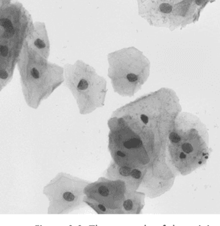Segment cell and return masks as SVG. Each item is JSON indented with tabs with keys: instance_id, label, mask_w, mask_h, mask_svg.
<instances>
[{
	"instance_id": "6da1fadb",
	"label": "cell",
	"mask_w": 220,
	"mask_h": 226,
	"mask_svg": "<svg viewBox=\"0 0 220 226\" xmlns=\"http://www.w3.org/2000/svg\"><path fill=\"white\" fill-rule=\"evenodd\" d=\"M0 22H1V26L4 27V28L6 30L4 36L10 37L15 33V30H14V28L12 26V23L9 19H1L0 20Z\"/></svg>"
},
{
	"instance_id": "7402d4cb",
	"label": "cell",
	"mask_w": 220,
	"mask_h": 226,
	"mask_svg": "<svg viewBox=\"0 0 220 226\" xmlns=\"http://www.w3.org/2000/svg\"><path fill=\"white\" fill-rule=\"evenodd\" d=\"M179 157L181 159H184V158H186V155H185L184 153H181L180 155H179Z\"/></svg>"
},
{
	"instance_id": "7a4b0ae2",
	"label": "cell",
	"mask_w": 220,
	"mask_h": 226,
	"mask_svg": "<svg viewBox=\"0 0 220 226\" xmlns=\"http://www.w3.org/2000/svg\"><path fill=\"white\" fill-rule=\"evenodd\" d=\"M160 10L164 13H170L172 11V6L167 3H163L160 6Z\"/></svg>"
},
{
	"instance_id": "ac0fdd59",
	"label": "cell",
	"mask_w": 220,
	"mask_h": 226,
	"mask_svg": "<svg viewBox=\"0 0 220 226\" xmlns=\"http://www.w3.org/2000/svg\"><path fill=\"white\" fill-rule=\"evenodd\" d=\"M124 146H125V147H126V148H127V149H131V148H132L131 142L130 140L125 142L124 143Z\"/></svg>"
},
{
	"instance_id": "8fae6325",
	"label": "cell",
	"mask_w": 220,
	"mask_h": 226,
	"mask_svg": "<svg viewBox=\"0 0 220 226\" xmlns=\"http://www.w3.org/2000/svg\"><path fill=\"white\" fill-rule=\"evenodd\" d=\"M0 54L2 57H6L8 54V48L7 46H1L0 47Z\"/></svg>"
},
{
	"instance_id": "52a82bcc",
	"label": "cell",
	"mask_w": 220,
	"mask_h": 226,
	"mask_svg": "<svg viewBox=\"0 0 220 226\" xmlns=\"http://www.w3.org/2000/svg\"><path fill=\"white\" fill-rule=\"evenodd\" d=\"M119 171H120V173L122 175H123V176H128L131 173V169L129 167H127V166L121 167L120 168V170H119Z\"/></svg>"
},
{
	"instance_id": "4fadbf2b",
	"label": "cell",
	"mask_w": 220,
	"mask_h": 226,
	"mask_svg": "<svg viewBox=\"0 0 220 226\" xmlns=\"http://www.w3.org/2000/svg\"><path fill=\"white\" fill-rule=\"evenodd\" d=\"M127 78L129 82H135L138 80V76L134 74H129Z\"/></svg>"
},
{
	"instance_id": "d6986e66",
	"label": "cell",
	"mask_w": 220,
	"mask_h": 226,
	"mask_svg": "<svg viewBox=\"0 0 220 226\" xmlns=\"http://www.w3.org/2000/svg\"><path fill=\"white\" fill-rule=\"evenodd\" d=\"M206 0H195V3L198 6L202 5L204 2H206Z\"/></svg>"
},
{
	"instance_id": "44dd1931",
	"label": "cell",
	"mask_w": 220,
	"mask_h": 226,
	"mask_svg": "<svg viewBox=\"0 0 220 226\" xmlns=\"http://www.w3.org/2000/svg\"><path fill=\"white\" fill-rule=\"evenodd\" d=\"M117 155H119V156H120V157H125V153H123V152L120 151L117 152Z\"/></svg>"
},
{
	"instance_id": "8992f818",
	"label": "cell",
	"mask_w": 220,
	"mask_h": 226,
	"mask_svg": "<svg viewBox=\"0 0 220 226\" xmlns=\"http://www.w3.org/2000/svg\"><path fill=\"white\" fill-rule=\"evenodd\" d=\"M182 150L186 153H190L193 151V148L189 143H185L182 145Z\"/></svg>"
},
{
	"instance_id": "2e32d148",
	"label": "cell",
	"mask_w": 220,
	"mask_h": 226,
	"mask_svg": "<svg viewBox=\"0 0 220 226\" xmlns=\"http://www.w3.org/2000/svg\"><path fill=\"white\" fill-rule=\"evenodd\" d=\"M8 73L6 72L5 70H1L0 71V78L1 79H6V78H8Z\"/></svg>"
},
{
	"instance_id": "e0dca14e",
	"label": "cell",
	"mask_w": 220,
	"mask_h": 226,
	"mask_svg": "<svg viewBox=\"0 0 220 226\" xmlns=\"http://www.w3.org/2000/svg\"><path fill=\"white\" fill-rule=\"evenodd\" d=\"M140 118H141L142 121H143V122L144 124L148 123V121H149L148 117H147V116L146 115H141V116H140Z\"/></svg>"
},
{
	"instance_id": "277c9868",
	"label": "cell",
	"mask_w": 220,
	"mask_h": 226,
	"mask_svg": "<svg viewBox=\"0 0 220 226\" xmlns=\"http://www.w3.org/2000/svg\"><path fill=\"white\" fill-rule=\"evenodd\" d=\"M169 139H170V140H171L172 142H173V143H177V142H179L180 139H181V138H180V137H179V135L176 133H174V132L171 133L169 135Z\"/></svg>"
},
{
	"instance_id": "30bf717a",
	"label": "cell",
	"mask_w": 220,
	"mask_h": 226,
	"mask_svg": "<svg viewBox=\"0 0 220 226\" xmlns=\"http://www.w3.org/2000/svg\"><path fill=\"white\" fill-rule=\"evenodd\" d=\"M123 206H124V208H125V210H131L132 209V208H133V203H132L131 201L128 199V200H126L124 202Z\"/></svg>"
},
{
	"instance_id": "7c38bea8",
	"label": "cell",
	"mask_w": 220,
	"mask_h": 226,
	"mask_svg": "<svg viewBox=\"0 0 220 226\" xmlns=\"http://www.w3.org/2000/svg\"><path fill=\"white\" fill-rule=\"evenodd\" d=\"M35 45L36 47H37L38 48H39V49H43V48H44V47H46L45 43L42 41V40L39 39H36V41H35Z\"/></svg>"
},
{
	"instance_id": "5b68a950",
	"label": "cell",
	"mask_w": 220,
	"mask_h": 226,
	"mask_svg": "<svg viewBox=\"0 0 220 226\" xmlns=\"http://www.w3.org/2000/svg\"><path fill=\"white\" fill-rule=\"evenodd\" d=\"M98 192H99V193H100L101 195L104 196V197H107V196L109 195V191L108 190V188L106 186H105V185L101 186V187L98 188Z\"/></svg>"
},
{
	"instance_id": "3957f363",
	"label": "cell",
	"mask_w": 220,
	"mask_h": 226,
	"mask_svg": "<svg viewBox=\"0 0 220 226\" xmlns=\"http://www.w3.org/2000/svg\"><path fill=\"white\" fill-rule=\"evenodd\" d=\"M88 87V82L86 80L82 79L80 81V82H78V89L80 90H85Z\"/></svg>"
},
{
	"instance_id": "ffe728a7",
	"label": "cell",
	"mask_w": 220,
	"mask_h": 226,
	"mask_svg": "<svg viewBox=\"0 0 220 226\" xmlns=\"http://www.w3.org/2000/svg\"><path fill=\"white\" fill-rule=\"evenodd\" d=\"M98 208H99V209L100 210H101L102 212H105L106 211V208H105V207L104 206H102V205H99L98 206Z\"/></svg>"
},
{
	"instance_id": "9a60e30c",
	"label": "cell",
	"mask_w": 220,
	"mask_h": 226,
	"mask_svg": "<svg viewBox=\"0 0 220 226\" xmlns=\"http://www.w3.org/2000/svg\"><path fill=\"white\" fill-rule=\"evenodd\" d=\"M31 75L35 78H39V72L36 70V68H33L31 70Z\"/></svg>"
},
{
	"instance_id": "9c48e42d",
	"label": "cell",
	"mask_w": 220,
	"mask_h": 226,
	"mask_svg": "<svg viewBox=\"0 0 220 226\" xmlns=\"http://www.w3.org/2000/svg\"><path fill=\"white\" fill-rule=\"evenodd\" d=\"M131 145H132V148H137V147H140L141 145H142V142L137 138H133L131 139Z\"/></svg>"
},
{
	"instance_id": "ba28073f",
	"label": "cell",
	"mask_w": 220,
	"mask_h": 226,
	"mask_svg": "<svg viewBox=\"0 0 220 226\" xmlns=\"http://www.w3.org/2000/svg\"><path fill=\"white\" fill-rule=\"evenodd\" d=\"M63 198L67 201H72L74 199V195L70 192H66L63 194Z\"/></svg>"
},
{
	"instance_id": "5bb4252c",
	"label": "cell",
	"mask_w": 220,
	"mask_h": 226,
	"mask_svg": "<svg viewBox=\"0 0 220 226\" xmlns=\"http://www.w3.org/2000/svg\"><path fill=\"white\" fill-rule=\"evenodd\" d=\"M131 175L133 178H136V179H139L141 176V173L140 170H138L137 169H134L132 170L131 172Z\"/></svg>"
}]
</instances>
